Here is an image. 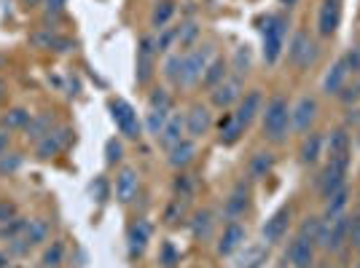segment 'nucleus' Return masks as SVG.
Segmentation results:
<instances>
[{
  "instance_id": "nucleus-1",
  "label": "nucleus",
  "mask_w": 360,
  "mask_h": 268,
  "mask_svg": "<svg viewBox=\"0 0 360 268\" xmlns=\"http://www.w3.org/2000/svg\"><path fill=\"white\" fill-rule=\"evenodd\" d=\"M261 132L274 145H283L288 140V134L293 132L290 129V105H288L285 97L277 94V97H271L269 102L264 105V110H261Z\"/></svg>"
},
{
  "instance_id": "nucleus-2",
  "label": "nucleus",
  "mask_w": 360,
  "mask_h": 268,
  "mask_svg": "<svg viewBox=\"0 0 360 268\" xmlns=\"http://www.w3.org/2000/svg\"><path fill=\"white\" fill-rule=\"evenodd\" d=\"M288 30H290V22H288V16L283 14H271L266 16V22H264V60L274 65V62L283 57V51H285V43H288Z\"/></svg>"
},
{
  "instance_id": "nucleus-3",
  "label": "nucleus",
  "mask_w": 360,
  "mask_h": 268,
  "mask_svg": "<svg viewBox=\"0 0 360 268\" xmlns=\"http://www.w3.org/2000/svg\"><path fill=\"white\" fill-rule=\"evenodd\" d=\"M210 46H196L191 51L183 54V78L180 86H196L202 83V75L210 65Z\"/></svg>"
},
{
  "instance_id": "nucleus-4",
  "label": "nucleus",
  "mask_w": 360,
  "mask_h": 268,
  "mask_svg": "<svg viewBox=\"0 0 360 268\" xmlns=\"http://www.w3.org/2000/svg\"><path fill=\"white\" fill-rule=\"evenodd\" d=\"M317 57H320V48H317V43L307 32H296V35L290 38V43H288V62H290L293 67L307 70V67L315 65Z\"/></svg>"
},
{
  "instance_id": "nucleus-5",
  "label": "nucleus",
  "mask_w": 360,
  "mask_h": 268,
  "mask_svg": "<svg viewBox=\"0 0 360 268\" xmlns=\"http://www.w3.org/2000/svg\"><path fill=\"white\" fill-rule=\"evenodd\" d=\"M70 140H73V129L70 126H54L44 140L35 142V159L51 161L54 156H60L62 150L70 145Z\"/></svg>"
},
{
  "instance_id": "nucleus-6",
  "label": "nucleus",
  "mask_w": 360,
  "mask_h": 268,
  "mask_svg": "<svg viewBox=\"0 0 360 268\" xmlns=\"http://www.w3.org/2000/svg\"><path fill=\"white\" fill-rule=\"evenodd\" d=\"M110 119H113L116 129H119L124 137H129V140H137V137H140L143 123L137 119L135 107L127 102V100H110Z\"/></svg>"
},
{
  "instance_id": "nucleus-7",
  "label": "nucleus",
  "mask_w": 360,
  "mask_h": 268,
  "mask_svg": "<svg viewBox=\"0 0 360 268\" xmlns=\"http://www.w3.org/2000/svg\"><path fill=\"white\" fill-rule=\"evenodd\" d=\"M317 113H320V107H317L315 97H309V94L299 97L296 102L290 105V129L299 134L309 132V129L315 126Z\"/></svg>"
},
{
  "instance_id": "nucleus-8",
  "label": "nucleus",
  "mask_w": 360,
  "mask_h": 268,
  "mask_svg": "<svg viewBox=\"0 0 360 268\" xmlns=\"http://www.w3.org/2000/svg\"><path fill=\"white\" fill-rule=\"evenodd\" d=\"M323 250H330V253H339L345 244H349V217H333V220H326L323 225V236L317 241Z\"/></svg>"
},
{
  "instance_id": "nucleus-9",
  "label": "nucleus",
  "mask_w": 360,
  "mask_h": 268,
  "mask_svg": "<svg viewBox=\"0 0 360 268\" xmlns=\"http://www.w3.org/2000/svg\"><path fill=\"white\" fill-rule=\"evenodd\" d=\"M250 204H253L250 185L242 180V182H237V185L231 188V194H229V199H226L224 215L229 217V220H240V217H245V215L250 212Z\"/></svg>"
},
{
  "instance_id": "nucleus-10",
  "label": "nucleus",
  "mask_w": 360,
  "mask_h": 268,
  "mask_svg": "<svg viewBox=\"0 0 360 268\" xmlns=\"http://www.w3.org/2000/svg\"><path fill=\"white\" fill-rule=\"evenodd\" d=\"M242 100V78H226L215 89H210V105L218 110H229Z\"/></svg>"
},
{
  "instance_id": "nucleus-11",
  "label": "nucleus",
  "mask_w": 360,
  "mask_h": 268,
  "mask_svg": "<svg viewBox=\"0 0 360 268\" xmlns=\"http://www.w3.org/2000/svg\"><path fill=\"white\" fill-rule=\"evenodd\" d=\"M245 241H248V231H245V225H242L240 220H229V223L224 225V231H221V236H218L215 253L221 255V257H229V255L237 253Z\"/></svg>"
},
{
  "instance_id": "nucleus-12",
  "label": "nucleus",
  "mask_w": 360,
  "mask_h": 268,
  "mask_svg": "<svg viewBox=\"0 0 360 268\" xmlns=\"http://www.w3.org/2000/svg\"><path fill=\"white\" fill-rule=\"evenodd\" d=\"M212 110L207 105H191L188 107V113H186V134L191 137V140H202L205 134H210L212 129Z\"/></svg>"
},
{
  "instance_id": "nucleus-13",
  "label": "nucleus",
  "mask_w": 360,
  "mask_h": 268,
  "mask_svg": "<svg viewBox=\"0 0 360 268\" xmlns=\"http://www.w3.org/2000/svg\"><path fill=\"white\" fill-rule=\"evenodd\" d=\"M140 194V175H137V169L132 166H124L119 169V175H116V185H113V196H116V201L119 204H132Z\"/></svg>"
},
{
  "instance_id": "nucleus-14",
  "label": "nucleus",
  "mask_w": 360,
  "mask_h": 268,
  "mask_svg": "<svg viewBox=\"0 0 360 268\" xmlns=\"http://www.w3.org/2000/svg\"><path fill=\"white\" fill-rule=\"evenodd\" d=\"M150 239H153V225L148 220L140 217V220H135V223L129 225V231H127V253H129L132 260L148 250Z\"/></svg>"
},
{
  "instance_id": "nucleus-15",
  "label": "nucleus",
  "mask_w": 360,
  "mask_h": 268,
  "mask_svg": "<svg viewBox=\"0 0 360 268\" xmlns=\"http://www.w3.org/2000/svg\"><path fill=\"white\" fill-rule=\"evenodd\" d=\"M290 217H293V209L290 207L277 209L269 220L264 223V228H261L264 241H266V244H277V241H283V239L288 236V228H290Z\"/></svg>"
},
{
  "instance_id": "nucleus-16",
  "label": "nucleus",
  "mask_w": 360,
  "mask_h": 268,
  "mask_svg": "<svg viewBox=\"0 0 360 268\" xmlns=\"http://www.w3.org/2000/svg\"><path fill=\"white\" fill-rule=\"evenodd\" d=\"M342 25V0H323L317 11V32L323 38H330Z\"/></svg>"
},
{
  "instance_id": "nucleus-17",
  "label": "nucleus",
  "mask_w": 360,
  "mask_h": 268,
  "mask_svg": "<svg viewBox=\"0 0 360 268\" xmlns=\"http://www.w3.org/2000/svg\"><path fill=\"white\" fill-rule=\"evenodd\" d=\"M345 175H347V164H336V161H328L323 175L317 177V188H320V196L323 199H330L336 191L345 188Z\"/></svg>"
},
{
  "instance_id": "nucleus-18",
  "label": "nucleus",
  "mask_w": 360,
  "mask_h": 268,
  "mask_svg": "<svg viewBox=\"0 0 360 268\" xmlns=\"http://www.w3.org/2000/svg\"><path fill=\"white\" fill-rule=\"evenodd\" d=\"M261 110H264V97H261L258 89H253V91H248V94H242V100L237 102V110H234V119L248 129V126L261 116Z\"/></svg>"
},
{
  "instance_id": "nucleus-19",
  "label": "nucleus",
  "mask_w": 360,
  "mask_h": 268,
  "mask_svg": "<svg viewBox=\"0 0 360 268\" xmlns=\"http://www.w3.org/2000/svg\"><path fill=\"white\" fill-rule=\"evenodd\" d=\"M288 260L293 268H312L315 266V241L296 234V239L288 244Z\"/></svg>"
},
{
  "instance_id": "nucleus-20",
  "label": "nucleus",
  "mask_w": 360,
  "mask_h": 268,
  "mask_svg": "<svg viewBox=\"0 0 360 268\" xmlns=\"http://www.w3.org/2000/svg\"><path fill=\"white\" fill-rule=\"evenodd\" d=\"M196 159V140L191 137H183L180 142H175L172 148L167 150V164L172 166V169H186V166L191 164Z\"/></svg>"
},
{
  "instance_id": "nucleus-21",
  "label": "nucleus",
  "mask_w": 360,
  "mask_h": 268,
  "mask_svg": "<svg viewBox=\"0 0 360 268\" xmlns=\"http://www.w3.org/2000/svg\"><path fill=\"white\" fill-rule=\"evenodd\" d=\"M186 137V113H172L169 119H167L165 129H162V134L156 137L159 140V145L165 150H169L175 142H180Z\"/></svg>"
},
{
  "instance_id": "nucleus-22",
  "label": "nucleus",
  "mask_w": 360,
  "mask_h": 268,
  "mask_svg": "<svg viewBox=\"0 0 360 268\" xmlns=\"http://www.w3.org/2000/svg\"><path fill=\"white\" fill-rule=\"evenodd\" d=\"M32 113L27 107H22V105H16V107H8V110H3L0 113V129H6V132H25V126L30 123Z\"/></svg>"
},
{
  "instance_id": "nucleus-23",
  "label": "nucleus",
  "mask_w": 360,
  "mask_h": 268,
  "mask_svg": "<svg viewBox=\"0 0 360 268\" xmlns=\"http://www.w3.org/2000/svg\"><path fill=\"white\" fill-rule=\"evenodd\" d=\"M49 234H51V225L49 220L44 217H30V225H27V231H25V236H19L25 244H27V250H38V247H44L46 241H49Z\"/></svg>"
},
{
  "instance_id": "nucleus-24",
  "label": "nucleus",
  "mask_w": 360,
  "mask_h": 268,
  "mask_svg": "<svg viewBox=\"0 0 360 268\" xmlns=\"http://www.w3.org/2000/svg\"><path fill=\"white\" fill-rule=\"evenodd\" d=\"M54 129V116L49 113V110H44V113H32L30 123L25 126V137H27V142H38V140H44L46 134Z\"/></svg>"
},
{
  "instance_id": "nucleus-25",
  "label": "nucleus",
  "mask_w": 360,
  "mask_h": 268,
  "mask_svg": "<svg viewBox=\"0 0 360 268\" xmlns=\"http://www.w3.org/2000/svg\"><path fill=\"white\" fill-rule=\"evenodd\" d=\"M271 169H274V153L258 150V153L250 156V161H248V177L253 180V182H258V180L269 177Z\"/></svg>"
},
{
  "instance_id": "nucleus-26",
  "label": "nucleus",
  "mask_w": 360,
  "mask_h": 268,
  "mask_svg": "<svg viewBox=\"0 0 360 268\" xmlns=\"http://www.w3.org/2000/svg\"><path fill=\"white\" fill-rule=\"evenodd\" d=\"M347 78H349V70H347L345 60L333 62V67H330L328 73H326V78H323V91L339 97V91L347 86Z\"/></svg>"
},
{
  "instance_id": "nucleus-27",
  "label": "nucleus",
  "mask_w": 360,
  "mask_h": 268,
  "mask_svg": "<svg viewBox=\"0 0 360 268\" xmlns=\"http://www.w3.org/2000/svg\"><path fill=\"white\" fill-rule=\"evenodd\" d=\"M328 161H336V164H347L349 166V134L345 129L330 134L328 140Z\"/></svg>"
},
{
  "instance_id": "nucleus-28",
  "label": "nucleus",
  "mask_w": 360,
  "mask_h": 268,
  "mask_svg": "<svg viewBox=\"0 0 360 268\" xmlns=\"http://www.w3.org/2000/svg\"><path fill=\"white\" fill-rule=\"evenodd\" d=\"M175 16V0H156L153 8H150V27L153 32H162L165 27H169Z\"/></svg>"
},
{
  "instance_id": "nucleus-29",
  "label": "nucleus",
  "mask_w": 360,
  "mask_h": 268,
  "mask_svg": "<svg viewBox=\"0 0 360 268\" xmlns=\"http://www.w3.org/2000/svg\"><path fill=\"white\" fill-rule=\"evenodd\" d=\"M242 134H245V126L234 119V113H226L224 119L218 121V142L221 145H234Z\"/></svg>"
},
{
  "instance_id": "nucleus-30",
  "label": "nucleus",
  "mask_w": 360,
  "mask_h": 268,
  "mask_svg": "<svg viewBox=\"0 0 360 268\" xmlns=\"http://www.w3.org/2000/svg\"><path fill=\"white\" fill-rule=\"evenodd\" d=\"M212 225H215V220H212L210 209H199L194 217H191V236H194L196 241L210 239L212 236Z\"/></svg>"
},
{
  "instance_id": "nucleus-31",
  "label": "nucleus",
  "mask_w": 360,
  "mask_h": 268,
  "mask_svg": "<svg viewBox=\"0 0 360 268\" xmlns=\"http://www.w3.org/2000/svg\"><path fill=\"white\" fill-rule=\"evenodd\" d=\"M65 255H68V247L62 239H54L46 244L44 255H41V268H60L65 263Z\"/></svg>"
},
{
  "instance_id": "nucleus-32",
  "label": "nucleus",
  "mask_w": 360,
  "mask_h": 268,
  "mask_svg": "<svg viewBox=\"0 0 360 268\" xmlns=\"http://www.w3.org/2000/svg\"><path fill=\"white\" fill-rule=\"evenodd\" d=\"M320 153H323V137L320 134H309V137H304V142H301V164H317V159H320Z\"/></svg>"
},
{
  "instance_id": "nucleus-33",
  "label": "nucleus",
  "mask_w": 360,
  "mask_h": 268,
  "mask_svg": "<svg viewBox=\"0 0 360 268\" xmlns=\"http://www.w3.org/2000/svg\"><path fill=\"white\" fill-rule=\"evenodd\" d=\"M169 116H172V110H167V107H148V113H146V132L150 137H159Z\"/></svg>"
},
{
  "instance_id": "nucleus-34",
  "label": "nucleus",
  "mask_w": 360,
  "mask_h": 268,
  "mask_svg": "<svg viewBox=\"0 0 360 268\" xmlns=\"http://www.w3.org/2000/svg\"><path fill=\"white\" fill-rule=\"evenodd\" d=\"M229 78V62L224 60H212L210 65H207V70H205V75H202V83L207 86V89H215L221 81H226Z\"/></svg>"
},
{
  "instance_id": "nucleus-35",
  "label": "nucleus",
  "mask_w": 360,
  "mask_h": 268,
  "mask_svg": "<svg viewBox=\"0 0 360 268\" xmlns=\"http://www.w3.org/2000/svg\"><path fill=\"white\" fill-rule=\"evenodd\" d=\"M27 225H30V217H22V215H16L14 220H8V223H6V225H0V239H6V241H11V239L25 236V231H27Z\"/></svg>"
},
{
  "instance_id": "nucleus-36",
  "label": "nucleus",
  "mask_w": 360,
  "mask_h": 268,
  "mask_svg": "<svg viewBox=\"0 0 360 268\" xmlns=\"http://www.w3.org/2000/svg\"><path fill=\"white\" fill-rule=\"evenodd\" d=\"M347 188H342V191H336V194L330 196V199H326L328 204H326V220H333V217H342L345 215V209H347Z\"/></svg>"
},
{
  "instance_id": "nucleus-37",
  "label": "nucleus",
  "mask_w": 360,
  "mask_h": 268,
  "mask_svg": "<svg viewBox=\"0 0 360 268\" xmlns=\"http://www.w3.org/2000/svg\"><path fill=\"white\" fill-rule=\"evenodd\" d=\"M165 78L169 83L180 86V78H183V54H169L165 62Z\"/></svg>"
},
{
  "instance_id": "nucleus-38",
  "label": "nucleus",
  "mask_w": 360,
  "mask_h": 268,
  "mask_svg": "<svg viewBox=\"0 0 360 268\" xmlns=\"http://www.w3.org/2000/svg\"><path fill=\"white\" fill-rule=\"evenodd\" d=\"M323 225H326V220H320V217H307L299 228V236L309 239V241H315L317 244L320 236H323Z\"/></svg>"
},
{
  "instance_id": "nucleus-39",
  "label": "nucleus",
  "mask_w": 360,
  "mask_h": 268,
  "mask_svg": "<svg viewBox=\"0 0 360 268\" xmlns=\"http://www.w3.org/2000/svg\"><path fill=\"white\" fill-rule=\"evenodd\" d=\"M186 201L188 199H180V196H175L169 204H167V209H165V223L167 225H175L186 215Z\"/></svg>"
},
{
  "instance_id": "nucleus-40",
  "label": "nucleus",
  "mask_w": 360,
  "mask_h": 268,
  "mask_svg": "<svg viewBox=\"0 0 360 268\" xmlns=\"http://www.w3.org/2000/svg\"><path fill=\"white\" fill-rule=\"evenodd\" d=\"M196 38H199V25L196 22H183L178 32V46L180 48H191Z\"/></svg>"
},
{
  "instance_id": "nucleus-41",
  "label": "nucleus",
  "mask_w": 360,
  "mask_h": 268,
  "mask_svg": "<svg viewBox=\"0 0 360 268\" xmlns=\"http://www.w3.org/2000/svg\"><path fill=\"white\" fill-rule=\"evenodd\" d=\"M231 67H234V75H237V78L248 75V70H250V51H248V46H240V48L234 51Z\"/></svg>"
},
{
  "instance_id": "nucleus-42",
  "label": "nucleus",
  "mask_w": 360,
  "mask_h": 268,
  "mask_svg": "<svg viewBox=\"0 0 360 268\" xmlns=\"http://www.w3.org/2000/svg\"><path fill=\"white\" fill-rule=\"evenodd\" d=\"M121 159H124V142L116 140V137H110L105 142V164L116 166V164H121Z\"/></svg>"
},
{
  "instance_id": "nucleus-43",
  "label": "nucleus",
  "mask_w": 360,
  "mask_h": 268,
  "mask_svg": "<svg viewBox=\"0 0 360 268\" xmlns=\"http://www.w3.org/2000/svg\"><path fill=\"white\" fill-rule=\"evenodd\" d=\"M180 260L178 250L172 247V241H162V247H159V263L165 268H175Z\"/></svg>"
},
{
  "instance_id": "nucleus-44",
  "label": "nucleus",
  "mask_w": 360,
  "mask_h": 268,
  "mask_svg": "<svg viewBox=\"0 0 360 268\" xmlns=\"http://www.w3.org/2000/svg\"><path fill=\"white\" fill-rule=\"evenodd\" d=\"M178 32H180V25L175 27H165V30L156 35V43H159V51H169L172 46L178 43Z\"/></svg>"
},
{
  "instance_id": "nucleus-45",
  "label": "nucleus",
  "mask_w": 360,
  "mask_h": 268,
  "mask_svg": "<svg viewBox=\"0 0 360 268\" xmlns=\"http://www.w3.org/2000/svg\"><path fill=\"white\" fill-rule=\"evenodd\" d=\"M25 161V156L22 153H6V156H0V175H11L16 172L19 166Z\"/></svg>"
},
{
  "instance_id": "nucleus-46",
  "label": "nucleus",
  "mask_w": 360,
  "mask_h": 268,
  "mask_svg": "<svg viewBox=\"0 0 360 268\" xmlns=\"http://www.w3.org/2000/svg\"><path fill=\"white\" fill-rule=\"evenodd\" d=\"M148 107H167V110H172V97H169V91L167 89H153L148 94Z\"/></svg>"
},
{
  "instance_id": "nucleus-47",
  "label": "nucleus",
  "mask_w": 360,
  "mask_h": 268,
  "mask_svg": "<svg viewBox=\"0 0 360 268\" xmlns=\"http://www.w3.org/2000/svg\"><path fill=\"white\" fill-rule=\"evenodd\" d=\"M172 188H175V196L188 199V196L194 194V180H191V175H178L175 182H172Z\"/></svg>"
},
{
  "instance_id": "nucleus-48",
  "label": "nucleus",
  "mask_w": 360,
  "mask_h": 268,
  "mask_svg": "<svg viewBox=\"0 0 360 268\" xmlns=\"http://www.w3.org/2000/svg\"><path fill=\"white\" fill-rule=\"evenodd\" d=\"M91 196L97 199V204H105L108 199H110V185H108L105 177H97L91 182Z\"/></svg>"
},
{
  "instance_id": "nucleus-49",
  "label": "nucleus",
  "mask_w": 360,
  "mask_h": 268,
  "mask_svg": "<svg viewBox=\"0 0 360 268\" xmlns=\"http://www.w3.org/2000/svg\"><path fill=\"white\" fill-rule=\"evenodd\" d=\"M16 215H19V207H16L14 201L0 199V225H6L8 220H14Z\"/></svg>"
},
{
  "instance_id": "nucleus-50",
  "label": "nucleus",
  "mask_w": 360,
  "mask_h": 268,
  "mask_svg": "<svg viewBox=\"0 0 360 268\" xmlns=\"http://www.w3.org/2000/svg\"><path fill=\"white\" fill-rule=\"evenodd\" d=\"M68 3H70V0H44V11L49 16H57L68 8Z\"/></svg>"
},
{
  "instance_id": "nucleus-51",
  "label": "nucleus",
  "mask_w": 360,
  "mask_h": 268,
  "mask_svg": "<svg viewBox=\"0 0 360 268\" xmlns=\"http://www.w3.org/2000/svg\"><path fill=\"white\" fill-rule=\"evenodd\" d=\"M342 60H345L349 73H360V48H352V51H349L347 57H342Z\"/></svg>"
},
{
  "instance_id": "nucleus-52",
  "label": "nucleus",
  "mask_w": 360,
  "mask_h": 268,
  "mask_svg": "<svg viewBox=\"0 0 360 268\" xmlns=\"http://www.w3.org/2000/svg\"><path fill=\"white\" fill-rule=\"evenodd\" d=\"M349 244L360 250V215L349 220Z\"/></svg>"
},
{
  "instance_id": "nucleus-53",
  "label": "nucleus",
  "mask_w": 360,
  "mask_h": 268,
  "mask_svg": "<svg viewBox=\"0 0 360 268\" xmlns=\"http://www.w3.org/2000/svg\"><path fill=\"white\" fill-rule=\"evenodd\" d=\"M8 145H11V134L6 132V129H0V156L8 153Z\"/></svg>"
},
{
  "instance_id": "nucleus-54",
  "label": "nucleus",
  "mask_w": 360,
  "mask_h": 268,
  "mask_svg": "<svg viewBox=\"0 0 360 268\" xmlns=\"http://www.w3.org/2000/svg\"><path fill=\"white\" fill-rule=\"evenodd\" d=\"M11 266V253H3L0 250V268H8Z\"/></svg>"
},
{
  "instance_id": "nucleus-55",
  "label": "nucleus",
  "mask_w": 360,
  "mask_h": 268,
  "mask_svg": "<svg viewBox=\"0 0 360 268\" xmlns=\"http://www.w3.org/2000/svg\"><path fill=\"white\" fill-rule=\"evenodd\" d=\"M6 94H8V83H6V78H0V102L6 100Z\"/></svg>"
},
{
  "instance_id": "nucleus-56",
  "label": "nucleus",
  "mask_w": 360,
  "mask_h": 268,
  "mask_svg": "<svg viewBox=\"0 0 360 268\" xmlns=\"http://www.w3.org/2000/svg\"><path fill=\"white\" fill-rule=\"evenodd\" d=\"M38 3H44V0H22V6H25V8H35Z\"/></svg>"
},
{
  "instance_id": "nucleus-57",
  "label": "nucleus",
  "mask_w": 360,
  "mask_h": 268,
  "mask_svg": "<svg viewBox=\"0 0 360 268\" xmlns=\"http://www.w3.org/2000/svg\"><path fill=\"white\" fill-rule=\"evenodd\" d=\"M296 3H299V0H280V6H283V8H293Z\"/></svg>"
},
{
  "instance_id": "nucleus-58",
  "label": "nucleus",
  "mask_w": 360,
  "mask_h": 268,
  "mask_svg": "<svg viewBox=\"0 0 360 268\" xmlns=\"http://www.w3.org/2000/svg\"><path fill=\"white\" fill-rule=\"evenodd\" d=\"M3 70H6V57L0 54V73H3Z\"/></svg>"
},
{
  "instance_id": "nucleus-59",
  "label": "nucleus",
  "mask_w": 360,
  "mask_h": 268,
  "mask_svg": "<svg viewBox=\"0 0 360 268\" xmlns=\"http://www.w3.org/2000/svg\"><path fill=\"white\" fill-rule=\"evenodd\" d=\"M355 268H360V257H358V263H355Z\"/></svg>"
},
{
  "instance_id": "nucleus-60",
  "label": "nucleus",
  "mask_w": 360,
  "mask_h": 268,
  "mask_svg": "<svg viewBox=\"0 0 360 268\" xmlns=\"http://www.w3.org/2000/svg\"><path fill=\"white\" fill-rule=\"evenodd\" d=\"M358 89H360V81H358Z\"/></svg>"
}]
</instances>
